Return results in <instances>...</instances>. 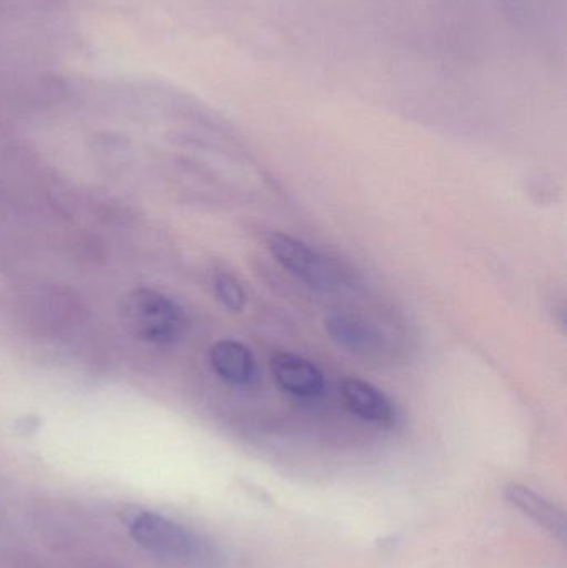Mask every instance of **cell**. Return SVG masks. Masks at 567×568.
I'll return each instance as SVG.
<instances>
[{"label":"cell","instance_id":"6da1fadb","mask_svg":"<svg viewBox=\"0 0 567 568\" xmlns=\"http://www.w3.org/2000/svg\"><path fill=\"white\" fill-rule=\"evenodd\" d=\"M126 529L136 546L162 562L179 568H220L222 556L210 540L176 520L152 510L125 514Z\"/></svg>","mask_w":567,"mask_h":568},{"label":"cell","instance_id":"7a4b0ae2","mask_svg":"<svg viewBox=\"0 0 567 568\" xmlns=\"http://www.w3.org/2000/svg\"><path fill=\"white\" fill-rule=\"evenodd\" d=\"M125 313L133 333L150 343H176L189 329L182 307L159 291L136 290L126 300Z\"/></svg>","mask_w":567,"mask_h":568},{"label":"cell","instance_id":"3957f363","mask_svg":"<svg viewBox=\"0 0 567 568\" xmlns=\"http://www.w3.org/2000/svg\"><path fill=\"white\" fill-rule=\"evenodd\" d=\"M269 250L275 262L290 275L320 293H333L343 286L340 270L325 260V256L293 236L273 233L269 240Z\"/></svg>","mask_w":567,"mask_h":568},{"label":"cell","instance_id":"277c9868","mask_svg":"<svg viewBox=\"0 0 567 568\" xmlns=\"http://www.w3.org/2000/svg\"><path fill=\"white\" fill-rule=\"evenodd\" d=\"M328 336L350 353L368 359H383L389 353V344L375 324L353 314L335 313L325 320Z\"/></svg>","mask_w":567,"mask_h":568},{"label":"cell","instance_id":"5b68a950","mask_svg":"<svg viewBox=\"0 0 567 568\" xmlns=\"http://www.w3.org/2000/svg\"><path fill=\"white\" fill-rule=\"evenodd\" d=\"M270 371L280 389L300 399H316L325 393V376L322 369L298 354L286 351L272 354Z\"/></svg>","mask_w":567,"mask_h":568},{"label":"cell","instance_id":"8992f818","mask_svg":"<svg viewBox=\"0 0 567 568\" xmlns=\"http://www.w3.org/2000/svg\"><path fill=\"white\" fill-rule=\"evenodd\" d=\"M342 397L350 413L355 414L365 423L382 427H393L398 420L393 400L372 383L350 377L342 383Z\"/></svg>","mask_w":567,"mask_h":568},{"label":"cell","instance_id":"52a82bcc","mask_svg":"<svg viewBox=\"0 0 567 568\" xmlns=\"http://www.w3.org/2000/svg\"><path fill=\"white\" fill-rule=\"evenodd\" d=\"M210 364L220 379L233 387L259 383V364L250 347L235 339H220L210 349Z\"/></svg>","mask_w":567,"mask_h":568},{"label":"cell","instance_id":"ba28073f","mask_svg":"<svg viewBox=\"0 0 567 568\" xmlns=\"http://www.w3.org/2000/svg\"><path fill=\"white\" fill-rule=\"evenodd\" d=\"M505 497L523 516L528 517L536 526L551 534L556 539L566 540V516L551 500L533 490L531 487L513 483L506 486Z\"/></svg>","mask_w":567,"mask_h":568},{"label":"cell","instance_id":"9c48e42d","mask_svg":"<svg viewBox=\"0 0 567 568\" xmlns=\"http://www.w3.org/2000/svg\"><path fill=\"white\" fill-rule=\"evenodd\" d=\"M216 296L223 306L233 313H240L246 306V293L239 280L229 272H216L213 280Z\"/></svg>","mask_w":567,"mask_h":568}]
</instances>
